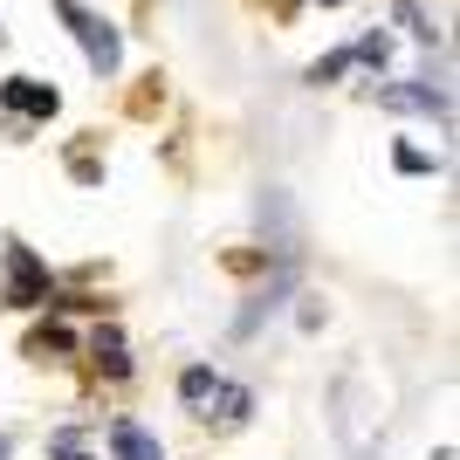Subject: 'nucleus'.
<instances>
[{
    "label": "nucleus",
    "instance_id": "423d86ee",
    "mask_svg": "<svg viewBox=\"0 0 460 460\" xmlns=\"http://www.w3.org/2000/svg\"><path fill=\"white\" fill-rule=\"evenodd\" d=\"M213 385H220V378H213L207 365H192L186 378H179V399H186V405H207V399H213Z\"/></svg>",
    "mask_w": 460,
    "mask_h": 460
},
{
    "label": "nucleus",
    "instance_id": "f03ea898",
    "mask_svg": "<svg viewBox=\"0 0 460 460\" xmlns=\"http://www.w3.org/2000/svg\"><path fill=\"white\" fill-rule=\"evenodd\" d=\"M0 269H7V303H14V309L49 303V269H41L28 248H7V254H0Z\"/></svg>",
    "mask_w": 460,
    "mask_h": 460
},
{
    "label": "nucleus",
    "instance_id": "9b49d317",
    "mask_svg": "<svg viewBox=\"0 0 460 460\" xmlns=\"http://www.w3.org/2000/svg\"><path fill=\"white\" fill-rule=\"evenodd\" d=\"M323 7H337V0H323Z\"/></svg>",
    "mask_w": 460,
    "mask_h": 460
},
{
    "label": "nucleus",
    "instance_id": "6e6552de",
    "mask_svg": "<svg viewBox=\"0 0 460 460\" xmlns=\"http://www.w3.org/2000/svg\"><path fill=\"white\" fill-rule=\"evenodd\" d=\"M399 21H405V28H412V35H420V41H433V28H426V14H420V7H412V0H405V7H399Z\"/></svg>",
    "mask_w": 460,
    "mask_h": 460
},
{
    "label": "nucleus",
    "instance_id": "9d476101",
    "mask_svg": "<svg viewBox=\"0 0 460 460\" xmlns=\"http://www.w3.org/2000/svg\"><path fill=\"white\" fill-rule=\"evenodd\" d=\"M0 460H7V440H0Z\"/></svg>",
    "mask_w": 460,
    "mask_h": 460
},
{
    "label": "nucleus",
    "instance_id": "f257e3e1",
    "mask_svg": "<svg viewBox=\"0 0 460 460\" xmlns=\"http://www.w3.org/2000/svg\"><path fill=\"white\" fill-rule=\"evenodd\" d=\"M49 7H56V14L69 21V28H76V41H83V56H90V69H96V76H111L117 62H124V41H117V28H111V21H96L90 7H76V0H49Z\"/></svg>",
    "mask_w": 460,
    "mask_h": 460
},
{
    "label": "nucleus",
    "instance_id": "20e7f679",
    "mask_svg": "<svg viewBox=\"0 0 460 460\" xmlns=\"http://www.w3.org/2000/svg\"><path fill=\"white\" fill-rule=\"evenodd\" d=\"M111 454H117V460H165V447H158L145 426L117 420V426H111Z\"/></svg>",
    "mask_w": 460,
    "mask_h": 460
},
{
    "label": "nucleus",
    "instance_id": "1a4fd4ad",
    "mask_svg": "<svg viewBox=\"0 0 460 460\" xmlns=\"http://www.w3.org/2000/svg\"><path fill=\"white\" fill-rule=\"evenodd\" d=\"M49 447H56V460H90V454H83V447H76V433H56V440H49Z\"/></svg>",
    "mask_w": 460,
    "mask_h": 460
},
{
    "label": "nucleus",
    "instance_id": "39448f33",
    "mask_svg": "<svg viewBox=\"0 0 460 460\" xmlns=\"http://www.w3.org/2000/svg\"><path fill=\"white\" fill-rule=\"evenodd\" d=\"M392 111H426V117H440L447 124V96L440 90H405V83H392V90H378Z\"/></svg>",
    "mask_w": 460,
    "mask_h": 460
},
{
    "label": "nucleus",
    "instance_id": "7ed1b4c3",
    "mask_svg": "<svg viewBox=\"0 0 460 460\" xmlns=\"http://www.w3.org/2000/svg\"><path fill=\"white\" fill-rule=\"evenodd\" d=\"M0 103H7L14 117H56V90H49V83H35V76L0 83Z\"/></svg>",
    "mask_w": 460,
    "mask_h": 460
},
{
    "label": "nucleus",
    "instance_id": "0eeeda50",
    "mask_svg": "<svg viewBox=\"0 0 460 460\" xmlns=\"http://www.w3.org/2000/svg\"><path fill=\"white\" fill-rule=\"evenodd\" d=\"M213 405H220V420H248V392H241V385H213Z\"/></svg>",
    "mask_w": 460,
    "mask_h": 460
}]
</instances>
